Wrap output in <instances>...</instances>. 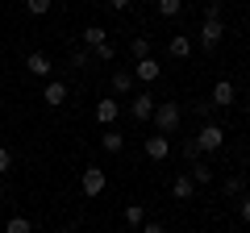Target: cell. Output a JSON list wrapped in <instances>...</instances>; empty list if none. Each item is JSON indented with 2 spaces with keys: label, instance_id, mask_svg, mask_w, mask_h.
Listing matches in <instances>:
<instances>
[{
  "label": "cell",
  "instance_id": "obj_1",
  "mask_svg": "<svg viewBox=\"0 0 250 233\" xmlns=\"http://www.w3.org/2000/svg\"><path fill=\"white\" fill-rule=\"evenodd\" d=\"M154 129H159V134H175L179 129V121H184V108L175 104V100H159V104H154Z\"/></svg>",
  "mask_w": 250,
  "mask_h": 233
},
{
  "label": "cell",
  "instance_id": "obj_2",
  "mask_svg": "<svg viewBox=\"0 0 250 233\" xmlns=\"http://www.w3.org/2000/svg\"><path fill=\"white\" fill-rule=\"evenodd\" d=\"M192 142H196V150L200 154H217L225 146V129L217 125V121H208V125H200L196 129V137H192Z\"/></svg>",
  "mask_w": 250,
  "mask_h": 233
},
{
  "label": "cell",
  "instance_id": "obj_3",
  "mask_svg": "<svg viewBox=\"0 0 250 233\" xmlns=\"http://www.w3.org/2000/svg\"><path fill=\"white\" fill-rule=\"evenodd\" d=\"M108 188V175H104V167H83V175H80V192L83 196H100V192Z\"/></svg>",
  "mask_w": 250,
  "mask_h": 233
},
{
  "label": "cell",
  "instance_id": "obj_4",
  "mask_svg": "<svg viewBox=\"0 0 250 233\" xmlns=\"http://www.w3.org/2000/svg\"><path fill=\"white\" fill-rule=\"evenodd\" d=\"M221 38H225V21H217V17H205V21H200V46H205V50H217Z\"/></svg>",
  "mask_w": 250,
  "mask_h": 233
},
{
  "label": "cell",
  "instance_id": "obj_5",
  "mask_svg": "<svg viewBox=\"0 0 250 233\" xmlns=\"http://www.w3.org/2000/svg\"><path fill=\"white\" fill-rule=\"evenodd\" d=\"M67 96H71V88H67L62 79H46V88H42L46 108H62V104H67Z\"/></svg>",
  "mask_w": 250,
  "mask_h": 233
},
{
  "label": "cell",
  "instance_id": "obj_6",
  "mask_svg": "<svg viewBox=\"0 0 250 233\" xmlns=\"http://www.w3.org/2000/svg\"><path fill=\"white\" fill-rule=\"evenodd\" d=\"M233 100H238V88H233L229 79H217L213 92H208V104H213V108H229Z\"/></svg>",
  "mask_w": 250,
  "mask_h": 233
},
{
  "label": "cell",
  "instance_id": "obj_7",
  "mask_svg": "<svg viewBox=\"0 0 250 233\" xmlns=\"http://www.w3.org/2000/svg\"><path fill=\"white\" fill-rule=\"evenodd\" d=\"M154 104H159V96L142 92V96L129 100V116H134V121H150V116H154Z\"/></svg>",
  "mask_w": 250,
  "mask_h": 233
},
{
  "label": "cell",
  "instance_id": "obj_8",
  "mask_svg": "<svg viewBox=\"0 0 250 233\" xmlns=\"http://www.w3.org/2000/svg\"><path fill=\"white\" fill-rule=\"evenodd\" d=\"M121 116V100H113V96H104V100H96V121L104 129H113V121Z\"/></svg>",
  "mask_w": 250,
  "mask_h": 233
},
{
  "label": "cell",
  "instance_id": "obj_9",
  "mask_svg": "<svg viewBox=\"0 0 250 233\" xmlns=\"http://www.w3.org/2000/svg\"><path fill=\"white\" fill-rule=\"evenodd\" d=\"M167 154H171V137L167 134H150V137H146V158H150V162H163Z\"/></svg>",
  "mask_w": 250,
  "mask_h": 233
},
{
  "label": "cell",
  "instance_id": "obj_10",
  "mask_svg": "<svg viewBox=\"0 0 250 233\" xmlns=\"http://www.w3.org/2000/svg\"><path fill=\"white\" fill-rule=\"evenodd\" d=\"M25 71L34 75V79H50V71H54V63H50V58H46L42 50H34V54H29V58H25Z\"/></svg>",
  "mask_w": 250,
  "mask_h": 233
},
{
  "label": "cell",
  "instance_id": "obj_11",
  "mask_svg": "<svg viewBox=\"0 0 250 233\" xmlns=\"http://www.w3.org/2000/svg\"><path fill=\"white\" fill-rule=\"evenodd\" d=\"M159 75H163V67H159V58H154V54H150V58H138V67H134V79L154 83Z\"/></svg>",
  "mask_w": 250,
  "mask_h": 233
},
{
  "label": "cell",
  "instance_id": "obj_12",
  "mask_svg": "<svg viewBox=\"0 0 250 233\" xmlns=\"http://www.w3.org/2000/svg\"><path fill=\"white\" fill-rule=\"evenodd\" d=\"M171 196H175L179 204L196 196V183H192V175H175V179H171Z\"/></svg>",
  "mask_w": 250,
  "mask_h": 233
},
{
  "label": "cell",
  "instance_id": "obj_13",
  "mask_svg": "<svg viewBox=\"0 0 250 233\" xmlns=\"http://www.w3.org/2000/svg\"><path fill=\"white\" fill-rule=\"evenodd\" d=\"M167 54H171V58H188V54H192V38H188V34H175V38L167 42Z\"/></svg>",
  "mask_w": 250,
  "mask_h": 233
},
{
  "label": "cell",
  "instance_id": "obj_14",
  "mask_svg": "<svg viewBox=\"0 0 250 233\" xmlns=\"http://www.w3.org/2000/svg\"><path fill=\"white\" fill-rule=\"evenodd\" d=\"M134 92V71H113V96H129Z\"/></svg>",
  "mask_w": 250,
  "mask_h": 233
},
{
  "label": "cell",
  "instance_id": "obj_15",
  "mask_svg": "<svg viewBox=\"0 0 250 233\" xmlns=\"http://www.w3.org/2000/svg\"><path fill=\"white\" fill-rule=\"evenodd\" d=\"M108 42V29L104 25H88L83 29V46H88V50H96V46H104Z\"/></svg>",
  "mask_w": 250,
  "mask_h": 233
},
{
  "label": "cell",
  "instance_id": "obj_16",
  "mask_svg": "<svg viewBox=\"0 0 250 233\" xmlns=\"http://www.w3.org/2000/svg\"><path fill=\"white\" fill-rule=\"evenodd\" d=\"M100 146H104L108 154H121V150H125V134H117V129H104V134H100Z\"/></svg>",
  "mask_w": 250,
  "mask_h": 233
},
{
  "label": "cell",
  "instance_id": "obj_17",
  "mask_svg": "<svg viewBox=\"0 0 250 233\" xmlns=\"http://www.w3.org/2000/svg\"><path fill=\"white\" fill-rule=\"evenodd\" d=\"M188 175H192V183H196V188H205V183H213V167H208V162H192V171H188Z\"/></svg>",
  "mask_w": 250,
  "mask_h": 233
},
{
  "label": "cell",
  "instance_id": "obj_18",
  "mask_svg": "<svg viewBox=\"0 0 250 233\" xmlns=\"http://www.w3.org/2000/svg\"><path fill=\"white\" fill-rule=\"evenodd\" d=\"M154 9H159V17H179L184 13V0H154Z\"/></svg>",
  "mask_w": 250,
  "mask_h": 233
},
{
  "label": "cell",
  "instance_id": "obj_19",
  "mask_svg": "<svg viewBox=\"0 0 250 233\" xmlns=\"http://www.w3.org/2000/svg\"><path fill=\"white\" fill-rule=\"evenodd\" d=\"M125 225H129V229H142V225H146L142 204H129V208H125Z\"/></svg>",
  "mask_w": 250,
  "mask_h": 233
},
{
  "label": "cell",
  "instance_id": "obj_20",
  "mask_svg": "<svg viewBox=\"0 0 250 233\" xmlns=\"http://www.w3.org/2000/svg\"><path fill=\"white\" fill-rule=\"evenodd\" d=\"M50 4H54V0H25V13H29V17H46Z\"/></svg>",
  "mask_w": 250,
  "mask_h": 233
},
{
  "label": "cell",
  "instance_id": "obj_21",
  "mask_svg": "<svg viewBox=\"0 0 250 233\" xmlns=\"http://www.w3.org/2000/svg\"><path fill=\"white\" fill-rule=\"evenodd\" d=\"M4 233H34V225H29L25 216H9V225H4Z\"/></svg>",
  "mask_w": 250,
  "mask_h": 233
},
{
  "label": "cell",
  "instance_id": "obj_22",
  "mask_svg": "<svg viewBox=\"0 0 250 233\" xmlns=\"http://www.w3.org/2000/svg\"><path fill=\"white\" fill-rule=\"evenodd\" d=\"M134 58H150V38H146V34L134 38Z\"/></svg>",
  "mask_w": 250,
  "mask_h": 233
},
{
  "label": "cell",
  "instance_id": "obj_23",
  "mask_svg": "<svg viewBox=\"0 0 250 233\" xmlns=\"http://www.w3.org/2000/svg\"><path fill=\"white\" fill-rule=\"evenodd\" d=\"M92 54H96V58H104V63H113V58H117V46H113V42H104V46H96Z\"/></svg>",
  "mask_w": 250,
  "mask_h": 233
},
{
  "label": "cell",
  "instance_id": "obj_24",
  "mask_svg": "<svg viewBox=\"0 0 250 233\" xmlns=\"http://www.w3.org/2000/svg\"><path fill=\"white\" fill-rule=\"evenodd\" d=\"M9 171H13V150L0 146V175H9Z\"/></svg>",
  "mask_w": 250,
  "mask_h": 233
},
{
  "label": "cell",
  "instance_id": "obj_25",
  "mask_svg": "<svg viewBox=\"0 0 250 233\" xmlns=\"http://www.w3.org/2000/svg\"><path fill=\"white\" fill-rule=\"evenodd\" d=\"M242 188H246V179H242V175H229V179H225V192H229V196H238Z\"/></svg>",
  "mask_w": 250,
  "mask_h": 233
},
{
  "label": "cell",
  "instance_id": "obj_26",
  "mask_svg": "<svg viewBox=\"0 0 250 233\" xmlns=\"http://www.w3.org/2000/svg\"><path fill=\"white\" fill-rule=\"evenodd\" d=\"M92 63V50H71V67H88Z\"/></svg>",
  "mask_w": 250,
  "mask_h": 233
},
{
  "label": "cell",
  "instance_id": "obj_27",
  "mask_svg": "<svg viewBox=\"0 0 250 233\" xmlns=\"http://www.w3.org/2000/svg\"><path fill=\"white\" fill-rule=\"evenodd\" d=\"M184 158H188V162H196V158H200V150H196V142H192V137L184 142Z\"/></svg>",
  "mask_w": 250,
  "mask_h": 233
},
{
  "label": "cell",
  "instance_id": "obj_28",
  "mask_svg": "<svg viewBox=\"0 0 250 233\" xmlns=\"http://www.w3.org/2000/svg\"><path fill=\"white\" fill-rule=\"evenodd\" d=\"M238 216L250 225V196H242V200H238Z\"/></svg>",
  "mask_w": 250,
  "mask_h": 233
},
{
  "label": "cell",
  "instance_id": "obj_29",
  "mask_svg": "<svg viewBox=\"0 0 250 233\" xmlns=\"http://www.w3.org/2000/svg\"><path fill=\"white\" fill-rule=\"evenodd\" d=\"M205 17H217V21H221V0H208V4H205Z\"/></svg>",
  "mask_w": 250,
  "mask_h": 233
},
{
  "label": "cell",
  "instance_id": "obj_30",
  "mask_svg": "<svg viewBox=\"0 0 250 233\" xmlns=\"http://www.w3.org/2000/svg\"><path fill=\"white\" fill-rule=\"evenodd\" d=\"M142 233H167V229H163L159 221H146V225H142Z\"/></svg>",
  "mask_w": 250,
  "mask_h": 233
},
{
  "label": "cell",
  "instance_id": "obj_31",
  "mask_svg": "<svg viewBox=\"0 0 250 233\" xmlns=\"http://www.w3.org/2000/svg\"><path fill=\"white\" fill-rule=\"evenodd\" d=\"M108 4H113V9H121V13H125V9H129V4H134V0H108Z\"/></svg>",
  "mask_w": 250,
  "mask_h": 233
},
{
  "label": "cell",
  "instance_id": "obj_32",
  "mask_svg": "<svg viewBox=\"0 0 250 233\" xmlns=\"http://www.w3.org/2000/svg\"><path fill=\"white\" fill-rule=\"evenodd\" d=\"M246 150H250V137H246Z\"/></svg>",
  "mask_w": 250,
  "mask_h": 233
},
{
  "label": "cell",
  "instance_id": "obj_33",
  "mask_svg": "<svg viewBox=\"0 0 250 233\" xmlns=\"http://www.w3.org/2000/svg\"><path fill=\"white\" fill-rule=\"evenodd\" d=\"M0 233H4V225H0Z\"/></svg>",
  "mask_w": 250,
  "mask_h": 233
}]
</instances>
